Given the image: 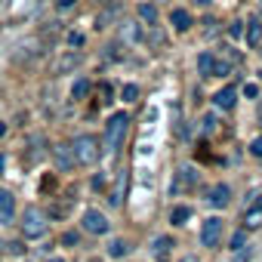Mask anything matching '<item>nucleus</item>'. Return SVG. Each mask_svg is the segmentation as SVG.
Returning a JSON list of instances; mask_svg holds the SVG:
<instances>
[{"instance_id":"f257e3e1","label":"nucleus","mask_w":262,"mask_h":262,"mask_svg":"<svg viewBox=\"0 0 262 262\" xmlns=\"http://www.w3.org/2000/svg\"><path fill=\"white\" fill-rule=\"evenodd\" d=\"M126 129H129V117L123 111H117V114L108 117V123H105V142H102L108 155H117L120 151V145L126 139Z\"/></svg>"},{"instance_id":"f03ea898","label":"nucleus","mask_w":262,"mask_h":262,"mask_svg":"<svg viewBox=\"0 0 262 262\" xmlns=\"http://www.w3.org/2000/svg\"><path fill=\"white\" fill-rule=\"evenodd\" d=\"M71 155H74V164L90 167V164H96V161H99L102 145H99V139H96V136L83 133V136H77V139L71 142Z\"/></svg>"},{"instance_id":"7ed1b4c3","label":"nucleus","mask_w":262,"mask_h":262,"mask_svg":"<svg viewBox=\"0 0 262 262\" xmlns=\"http://www.w3.org/2000/svg\"><path fill=\"white\" fill-rule=\"evenodd\" d=\"M22 234L25 237H43L47 234V213L43 210H37V207H25V213H22Z\"/></svg>"},{"instance_id":"20e7f679","label":"nucleus","mask_w":262,"mask_h":262,"mask_svg":"<svg viewBox=\"0 0 262 262\" xmlns=\"http://www.w3.org/2000/svg\"><path fill=\"white\" fill-rule=\"evenodd\" d=\"M80 225H83V231H90V234H105V231H108V219H105V213H99V210H86L83 219H80Z\"/></svg>"},{"instance_id":"39448f33","label":"nucleus","mask_w":262,"mask_h":262,"mask_svg":"<svg viewBox=\"0 0 262 262\" xmlns=\"http://www.w3.org/2000/svg\"><path fill=\"white\" fill-rule=\"evenodd\" d=\"M219 234H222V219L219 216H210L201 228V244L204 247H216L219 244Z\"/></svg>"},{"instance_id":"423d86ee","label":"nucleus","mask_w":262,"mask_h":262,"mask_svg":"<svg viewBox=\"0 0 262 262\" xmlns=\"http://www.w3.org/2000/svg\"><path fill=\"white\" fill-rule=\"evenodd\" d=\"M53 161H56V167L62 170V173H71L77 164H74V155H71V145H56L53 148Z\"/></svg>"},{"instance_id":"0eeeda50","label":"nucleus","mask_w":262,"mask_h":262,"mask_svg":"<svg viewBox=\"0 0 262 262\" xmlns=\"http://www.w3.org/2000/svg\"><path fill=\"white\" fill-rule=\"evenodd\" d=\"M13 213H16V198H13V191L0 188V225L13 222Z\"/></svg>"},{"instance_id":"6e6552de","label":"nucleus","mask_w":262,"mask_h":262,"mask_svg":"<svg viewBox=\"0 0 262 262\" xmlns=\"http://www.w3.org/2000/svg\"><path fill=\"white\" fill-rule=\"evenodd\" d=\"M234 102H237V90H234V86H222V90L213 96V105H216L219 111H231Z\"/></svg>"},{"instance_id":"1a4fd4ad","label":"nucleus","mask_w":262,"mask_h":262,"mask_svg":"<svg viewBox=\"0 0 262 262\" xmlns=\"http://www.w3.org/2000/svg\"><path fill=\"white\" fill-rule=\"evenodd\" d=\"M228 198H231V188H228V185H222V182H219V185H213V188L207 191V204H210V207H216V210H219V207H225V204H228Z\"/></svg>"},{"instance_id":"9d476101","label":"nucleus","mask_w":262,"mask_h":262,"mask_svg":"<svg viewBox=\"0 0 262 262\" xmlns=\"http://www.w3.org/2000/svg\"><path fill=\"white\" fill-rule=\"evenodd\" d=\"M170 25H173L176 31H188V28L194 25V19H191L188 10H173V13H170Z\"/></svg>"},{"instance_id":"9b49d317","label":"nucleus","mask_w":262,"mask_h":262,"mask_svg":"<svg viewBox=\"0 0 262 262\" xmlns=\"http://www.w3.org/2000/svg\"><path fill=\"white\" fill-rule=\"evenodd\" d=\"M120 40H126V43H139V40H142V28H139L136 22H123V25H120Z\"/></svg>"},{"instance_id":"f8f14e48","label":"nucleus","mask_w":262,"mask_h":262,"mask_svg":"<svg viewBox=\"0 0 262 262\" xmlns=\"http://www.w3.org/2000/svg\"><path fill=\"white\" fill-rule=\"evenodd\" d=\"M77 65H80V53H68V56H62V59L56 62L53 71H56V74H68V71H74Z\"/></svg>"},{"instance_id":"ddd939ff","label":"nucleus","mask_w":262,"mask_h":262,"mask_svg":"<svg viewBox=\"0 0 262 262\" xmlns=\"http://www.w3.org/2000/svg\"><path fill=\"white\" fill-rule=\"evenodd\" d=\"M244 37H247V47H259V43H262V22H259V19L247 22V31H244Z\"/></svg>"},{"instance_id":"4468645a","label":"nucleus","mask_w":262,"mask_h":262,"mask_svg":"<svg viewBox=\"0 0 262 262\" xmlns=\"http://www.w3.org/2000/svg\"><path fill=\"white\" fill-rule=\"evenodd\" d=\"M213 65H216V56L213 53H201L198 56V74L201 77H213Z\"/></svg>"},{"instance_id":"2eb2a0df","label":"nucleus","mask_w":262,"mask_h":262,"mask_svg":"<svg viewBox=\"0 0 262 262\" xmlns=\"http://www.w3.org/2000/svg\"><path fill=\"white\" fill-rule=\"evenodd\" d=\"M136 13H139V19H142L148 28H151V25H158V7H155V4H139V10H136Z\"/></svg>"},{"instance_id":"dca6fc26","label":"nucleus","mask_w":262,"mask_h":262,"mask_svg":"<svg viewBox=\"0 0 262 262\" xmlns=\"http://www.w3.org/2000/svg\"><path fill=\"white\" fill-rule=\"evenodd\" d=\"M244 222H247V228H259V225H262V204L247 207V210H244Z\"/></svg>"},{"instance_id":"f3484780","label":"nucleus","mask_w":262,"mask_h":262,"mask_svg":"<svg viewBox=\"0 0 262 262\" xmlns=\"http://www.w3.org/2000/svg\"><path fill=\"white\" fill-rule=\"evenodd\" d=\"M188 219H191V207H173V213H170L173 225H185Z\"/></svg>"},{"instance_id":"a211bd4d","label":"nucleus","mask_w":262,"mask_h":262,"mask_svg":"<svg viewBox=\"0 0 262 262\" xmlns=\"http://www.w3.org/2000/svg\"><path fill=\"white\" fill-rule=\"evenodd\" d=\"M126 253H129V244H126L123 237H117V241H111V244H108V256L120 259V256H126Z\"/></svg>"},{"instance_id":"6ab92c4d","label":"nucleus","mask_w":262,"mask_h":262,"mask_svg":"<svg viewBox=\"0 0 262 262\" xmlns=\"http://www.w3.org/2000/svg\"><path fill=\"white\" fill-rule=\"evenodd\" d=\"M179 185H185V188L198 185V173H194L191 167H182V170H179Z\"/></svg>"},{"instance_id":"aec40b11","label":"nucleus","mask_w":262,"mask_h":262,"mask_svg":"<svg viewBox=\"0 0 262 262\" xmlns=\"http://www.w3.org/2000/svg\"><path fill=\"white\" fill-rule=\"evenodd\" d=\"M86 93H90V80H83V77H80V80L71 86V99H74V102H80Z\"/></svg>"},{"instance_id":"412c9836","label":"nucleus","mask_w":262,"mask_h":262,"mask_svg":"<svg viewBox=\"0 0 262 262\" xmlns=\"http://www.w3.org/2000/svg\"><path fill=\"white\" fill-rule=\"evenodd\" d=\"M201 133H204V136L216 133V114H204V117H201Z\"/></svg>"},{"instance_id":"4be33fe9","label":"nucleus","mask_w":262,"mask_h":262,"mask_svg":"<svg viewBox=\"0 0 262 262\" xmlns=\"http://www.w3.org/2000/svg\"><path fill=\"white\" fill-rule=\"evenodd\" d=\"M120 99H123V102H136V99H139V86H136V83H126V86L120 90Z\"/></svg>"},{"instance_id":"5701e85b","label":"nucleus","mask_w":262,"mask_h":262,"mask_svg":"<svg viewBox=\"0 0 262 262\" xmlns=\"http://www.w3.org/2000/svg\"><path fill=\"white\" fill-rule=\"evenodd\" d=\"M170 247H173V241H170V237H158V241H155V256H158V259H164Z\"/></svg>"},{"instance_id":"b1692460","label":"nucleus","mask_w":262,"mask_h":262,"mask_svg":"<svg viewBox=\"0 0 262 262\" xmlns=\"http://www.w3.org/2000/svg\"><path fill=\"white\" fill-rule=\"evenodd\" d=\"M123 185H126V176L120 173V182H117V188H114V191H111V198H108L114 207H117V204H120V198H123Z\"/></svg>"},{"instance_id":"393cba45","label":"nucleus","mask_w":262,"mask_h":262,"mask_svg":"<svg viewBox=\"0 0 262 262\" xmlns=\"http://www.w3.org/2000/svg\"><path fill=\"white\" fill-rule=\"evenodd\" d=\"M114 16H117V10H105V13L96 19V28H108V22H111Z\"/></svg>"},{"instance_id":"a878e982","label":"nucleus","mask_w":262,"mask_h":262,"mask_svg":"<svg viewBox=\"0 0 262 262\" xmlns=\"http://www.w3.org/2000/svg\"><path fill=\"white\" fill-rule=\"evenodd\" d=\"M247 244V231H234V237H231V250H241Z\"/></svg>"},{"instance_id":"bb28decb","label":"nucleus","mask_w":262,"mask_h":262,"mask_svg":"<svg viewBox=\"0 0 262 262\" xmlns=\"http://www.w3.org/2000/svg\"><path fill=\"white\" fill-rule=\"evenodd\" d=\"M4 247H7L10 253H16V256H22V253H25V244H22V241H10V244H4Z\"/></svg>"},{"instance_id":"cd10ccee","label":"nucleus","mask_w":262,"mask_h":262,"mask_svg":"<svg viewBox=\"0 0 262 262\" xmlns=\"http://www.w3.org/2000/svg\"><path fill=\"white\" fill-rule=\"evenodd\" d=\"M250 155H253V158H262V136H256V139L250 142Z\"/></svg>"},{"instance_id":"c85d7f7f","label":"nucleus","mask_w":262,"mask_h":262,"mask_svg":"<svg viewBox=\"0 0 262 262\" xmlns=\"http://www.w3.org/2000/svg\"><path fill=\"white\" fill-rule=\"evenodd\" d=\"M62 244H65V247H74V244H77V231H65V234H62Z\"/></svg>"},{"instance_id":"c756f323","label":"nucleus","mask_w":262,"mask_h":262,"mask_svg":"<svg viewBox=\"0 0 262 262\" xmlns=\"http://www.w3.org/2000/svg\"><path fill=\"white\" fill-rule=\"evenodd\" d=\"M56 10H59V13H68V10H74V0H56Z\"/></svg>"},{"instance_id":"7c9ffc66","label":"nucleus","mask_w":262,"mask_h":262,"mask_svg":"<svg viewBox=\"0 0 262 262\" xmlns=\"http://www.w3.org/2000/svg\"><path fill=\"white\" fill-rule=\"evenodd\" d=\"M241 25H244V22H234V25L228 28V34H231V37H241V34H244V28H241Z\"/></svg>"},{"instance_id":"2f4dec72","label":"nucleus","mask_w":262,"mask_h":262,"mask_svg":"<svg viewBox=\"0 0 262 262\" xmlns=\"http://www.w3.org/2000/svg\"><path fill=\"white\" fill-rule=\"evenodd\" d=\"M68 43H71V47H83V34H71Z\"/></svg>"},{"instance_id":"473e14b6","label":"nucleus","mask_w":262,"mask_h":262,"mask_svg":"<svg viewBox=\"0 0 262 262\" xmlns=\"http://www.w3.org/2000/svg\"><path fill=\"white\" fill-rule=\"evenodd\" d=\"M244 93H247L250 99H256V96H259V86H256V83H247V90H244Z\"/></svg>"},{"instance_id":"72a5a7b5","label":"nucleus","mask_w":262,"mask_h":262,"mask_svg":"<svg viewBox=\"0 0 262 262\" xmlns=\"http://www.w3.org/2000/svg\"><path fill=\"white\" fill-rule=\"evenodd\" d=\"M179 262H198V256H182Z\"/></svg>"},{"instance_id":"f704fd0d","label":"nucleus","mask_w":262,"mask_h":262,"mask_svg":"<svg viewBox=\"0 0 262 262\" xmlns=\"http://www.w3.org/2000/svg\"><path fill=\"white\" fill-rule=\"evenodd\" d=\"M7 136V123H0V139H4Z\"/></svg>"},{"instance_id":"c9c22d12","label":"nucleus","mask_w":262,"mask_h":262,"mask_svg":"<svg viewBox=\"0 0 262 262\" xmlns=\"http://www.w3.org/2000/svg\"><path fill=\"white\" fill-rule=\"evenodd\" d=\"M194 4H201V7H204V4H210V0H194Z\"/></svg>"},{"instance_id":"e433bc0d","label":"nucleus","mask_w":262,"mask_h":262,"mask_svg":"<svg viewBox=\"0 0 262 262\" xmlns=\"http://www.w3.org/2000/svg\"><path fill=\"white\" fill-rule=\"evenodd\" d=\"M0 173H4V158H0Z\"/></svg>"},{"instance_id":"4c0bfd02","label":"nucleus","mask_w":262,"mask_h":262,"mask_svg":"<svg viewBox=\"0 0 262 262\" xmlns=\"http://www.w3.org/2000/svg\"><path fill=\"white\" fill-rule=\"evenodd\" d=\"M50 262H62V259H50Z\"/></svg>"},{"instance_id":"58836bf2","label":"nucleus","mask_w":262,"mask_h":262,"mask_svg":"<svg viewBox=\"0 0 262 262\" xmlns=\"http://www.w3.org/2000/svg\"><path fill=\"white\" fill-rule=\"evenodd\" d=\"M0 250H4V241H0Z\"/></svg>"},{"instance_id":"ea45409f","label":"nucleus","mask_w":262,"mask_h":262,"mask_svg":"<svg viewBox=\"0 0 262 262\" xmlns=\"http://www.w3.org/2000/svg\"><path fill=\"white\" fill-rule=\"evenodd\" d=\"M155 4H158V0H155Z\"/></svg>"}]
</instances>
